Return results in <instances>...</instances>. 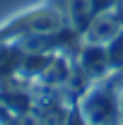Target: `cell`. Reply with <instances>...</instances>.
Here are the masks:
<instances>
[{
    "instance_id": "1",
    "label": "cell",
    "mask_w": 123,
    "mask_h": 125,
    "mask_svg": "<svg viewBox=\"0 0 123 125\" xmlns=\"http://www.w3.org/2000/svg\"><path fill=\"white\" fill-rule=\"evenodd\" d=\"M77 108L82 111L87 125H123L121 92L113 87V77L92 82L77 96Z\"/></svg>"
},
{
    "instance_id": "2",
    "label": "cell",
    "mask_w": 123,
    "mask_h": 125,
    "mask_svg": "<svg viewBox=\"0 0 123 125\" xmlns=\"http://www.w3.org/2000/svg\"><path fill=\"white\" fill-rule=\"evenodd\" d=\"M65 27V15L51 2H44L39 7H31L22 15L12 17L7 24L0 27V43H10V41H22L31 34H48V31H58Z\"/></svg>"
},
{
    "instance_id": "3",
    "label": "cell",
    "mask_w": 123,
    "mask_h": 125,
    "mask_svg": "<svg viewBox=\"0 0 123 125\" xmlns=\"http://www.w3.org/2000/svg\"><path fill=\"white\" fill-rule=\"evenodd\" d=\"M77 67L92 82L113 75L106 43H82V48L77 51Z\"/></svg>"
},
{
    "instance_id": "4",
    "label": "cell",
    "mask_w": 123,
    "mask_h": 125,
    "mask_svg": "<svg viewBox=\"0 0 123 125\" xmlns=\"http://www.w3.org/2000/svg\"><path fill=\"white\" fill-rule=\"evenodd\" d=\"M121 27H123V17L116 10L99 12L92 17L87 29L82 31V43H109Z\"/></svg>"
},
{
    "instance_id": "5",
    "label": "cell",
    "mask_w": 123,
    "mask_h": 125,
    "mask_svg": "<svg viewBox=\"0 0 123 125\" xmlns=\"http://www.w3.org/2000/svg\"><path fill=\"white\" fill-rule=\"evenodd\" d=\"M73 70H75V67H73L70 58L61 51V53H56V58L51 60V65L41 72L39 82H41L46 89H61V87H68Z\"/></svg>"
},
{
    "instance_id": "6",
    "label": "cell",
    "mask_w": 123,
    "mask_h": 125,
    "mask_svg": "<svg viewBox=\"0 0 123 125\" xmlns=\"http://www.w3.org/2000/svg\"><path fill=\"white\" fill-rule=\"evenodd\" d=\"M58 51H24V58L19 62V70H17V77L19 79H39L41 72L46 70L51 60L56 58Z\"/></svg>"
},
{
    "instance_id": "7",
    "label": "cell",
    "mask_w": 123,
    "mask_h": 125,
    "mask_svg": "<svg viewBox=\"0 0 123 125\" xmlns=\"http://www.w3.org/2000/svg\"><path fill=\"white\" fill-rule=\"evenodd\" d=\"M94 17V7H92V0H68L65 5V19L70 22V27L82 34L87 29V24L92 22Z\"/></svg>"
},
{
    "instance_id": "8",
    "label": "cell",
    "mask_w": 123,
    "mask_h": 125,
    "mask_svg": "<svg viewBox=\"0 0 123 125\" xmlns=\"http://www.w3.org/2000/svg\"><path fill=\"white\" fill-rule=\"evenodd\" d=\"M22 58H24V48L19 46V41L0 43V79L15 77Z\"/></svg>"
},
{
    "instance_id": "9",
    "label": "cell",
    "mask_w": 123,
    "mask_h": 125,
    "mask_svg": "<svg viewBox=\"0 0 123 125\" xmlns=\"http://www.w3.org/2000/svg\"><path fill=\"white\" fill-rule=\"evenodd\" d=\"M106 51H109V60H111V70L113 72H123V27L106 43Z\"/></svg>"
},
{
    "instance_id": "10",
    "label": "cell",
    "mask_w": 123,
    "mask_h": 125,
    "mask_svg": "<svg viewBox=\"0 0 123 125\" xmlns=\"http://www.w3.org/2000/svg\"><path fill=\"white\" fill-rule=\"evenodd\" d=\"M92 7H94V15H99V12L113 10L116 7V0H92Z\"/></svg>"
},
{
    "instance_id": "11",
    "label": "cell",
    "mask_w": 123,
    "mask_h": 125,
    "mask_svg": "<svg viewBox=\"0 0 123 125\" xmlns=\"http://www.w3.org/2000/svg\"><path fill=\"white\" fill-rule=\"evenodd\" d=\"M121 94H123V84H121Z\"/></svg>"
}]
</instances>
